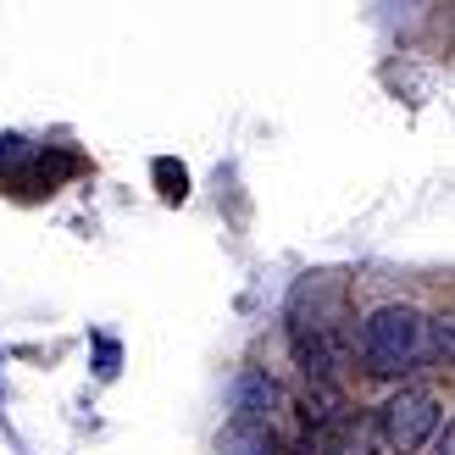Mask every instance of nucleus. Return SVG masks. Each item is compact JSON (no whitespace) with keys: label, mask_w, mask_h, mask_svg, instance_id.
Returning a JSON list of instances; mask_svg holds the SVG:
<instances>
[{"label":"nucleus","mask_w":455,"mask_h":455,"mask_svg":"<svg viewBox=\"0 0 455 455\" xmlns=\"http://www.w3.org/2000/svg\"><path fill=\"white\" fill-rule=\"evenodd\" d=\"M328 455H372V422H333Z\"/></svg>","instance_id":"obj_5"},{"label":"nucleus","mask_w":455,"mask_h":455,"mask_svg":"<svg viewBox=\"0 0 455 455\" xmlns=\"http://www.w3.org/2000/svg\"><path fill=\"white\" fill-rule=\"evenodd\" d=\"M434 450H439V455L455 450V427H450V417H444V427H439V444H434Z\"/></svg>","instance_id":"obj_6"},{"label":"nucleus","mask_w":455,"mask_h":455,"mask_svg":"<svg viewBox=\"0 0 455 455\" xmlns=\"http://www.w3.org/2000/svg\"><path fill=\"white\" fill-rule=\"evenodd\" d=\"M378 434L389 450H417L427 434H439V400L427 395V389H400L389 405L378 411Z\"/></svg>","instance_id":"obj_2"},{"label":"nucleus","mask_w":455,"mask_h":455,"mask_svg":"<svg viewBox=\"0 0 455 455\" xmlns=\"http://www.w3.org/2000/svg\"><path fill=\"white\" fill-rule=\"evenodd\" d=\"M361 350H367V367L383 372V378L411 372L417 361L427 355L422 311H411V306H378L367 323H361Z\"/></svg>","instance_id":"obj_1"},{"label":"nucleus","mask_w":455,"mask_h":455,"mask_svg":"<svg viewBox=\"0 0 455 455\" xmlns=\"http://www.w3.org/2000/svg\"><path fill=\"white\" fill-rule=\"evenodd\" d=\"M222 455H278V434H272V422L234 417L222 427Z\"/></svg>","instance_id":"obj_3"},{"label":"nucleus","mask_w":455,"mask_h":455,"mask_svg":"<svg viewBox=\"0 0 455 455\" xmlns=\"http://www.w3.org/2000/svg\"><path fill=\"white\" fill-rule=\"evenodd\" d=\"M234 395H239V417H256V422H261V411H272V405H278V383H272L267 372H244Z\"/></svg>","instance_id":"obj_4"}]
</instances>
